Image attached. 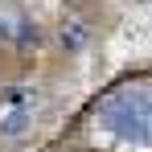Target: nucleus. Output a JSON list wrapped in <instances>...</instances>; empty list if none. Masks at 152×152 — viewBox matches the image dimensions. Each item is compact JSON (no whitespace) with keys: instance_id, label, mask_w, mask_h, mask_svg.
I'll return each mask as SVG.
<instances>
[{"instance_id":"obj_1","label":"nucleus","mask_w":152,"mask_h":152,"mask_svg":"<svg viewBox=\"0 0 152 152\" xmlns=\"http://www.w3.org/2000/svg\"><path fill=\"white\" fill-rule=\"evenodd\" d=\"M99 124H103V132H111L115 140L136 144V148H148L152 144V91H144V86L115 91L111 99L103 103Z\"/></svg>"},{"instance_id":"obj_2","label":"nucleus","mask_w":152,"mask_h":152,"mask_svg":"<svg viewBox=\"0 0 152 152\" xmlns=\"http://www.w3.org/2000/svg\"><path fill=\"white\" fill-rule=\"evenodd\" d=\"M29 127H33V91L17 86V91H8V103L0 107V136L21 140Z\"/></svg>"}]
</instances>
